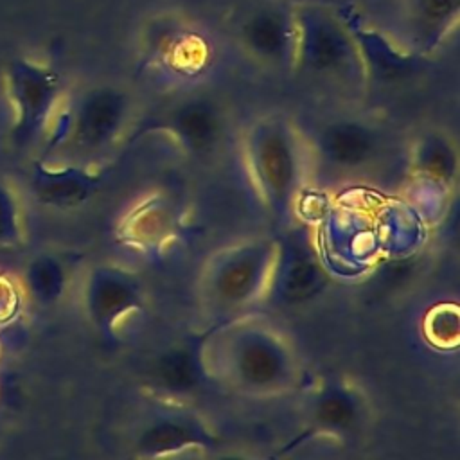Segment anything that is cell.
Masks as SVG:
<instances>
[{
	"instance_id": "16",
	"label": "cell",
	"mask_w": 460,
	"mask_h": 460,
	"mask_svg": "<svg viewBox=\"0 0 460 460\" xmlns=\"http://www.w3.org/2000/svg\"><path fill=\"white\" fill-rule=\"evenodd\" d=\"M282 277V295L289 302H302L309 295L316 293L323 284V273L311 255L309 250L302 246H293L289 257L284 264Z\"/></svg>"
},
{
	"instance_id": "19",
	"label": "cell",
	"mask_w": 460,
	"mask_h": 460,
	"mask_svg": "<svg viewBox=\"0 0 460 460\" xmlns=\"http://www.w3.org/2000/svg\"><path fill=\"white\" fill-rule=\"evenodd\" d=\"M420 165L426 174L437 180H449L455 174V153L444 140H429L420 153Z\"/></svg>"
},
{
	"instance_id": "12",
	"label": "cell",
	"mask_w": 460,
	"mask_h": 460,
	"mask_svg": "<svg viewBox=\"0 0 460 460\" xmlns=\"http://www.w3.org/2000/svg\"><path fill=\"white\" fill-rule=\"evenodd\" d=\"M323 156L343 169L361 167L376 156V133L359 122H334L320 135Z\"/></svg>"
},
{
	"instance_id": "17",
	"label": "cell",
	"mask_w": 460,
	"mask_h": 460,
	"mask_svg": "<svg viewBox=\"0 0 460 460\" xmlns=\"http://www.w3.org/2000/svg\"><path fill=\"white\" fill-rule=\"evenodd\" d=\"M313 417L322 429L347 431L359 419V402L345 388H325L314 401Z\"/></svg>"
},
{
	"instance_id": "9",
	"label": "cell",
	"mask_w": 460,
	"mask_h": 460,
	"mask_svg": "<svg viewBox=\"0 0 460 460\" xmlns=\"http://www.w3.org/2000/svg\"><path fill=\"white\" fill-rule=\"evenodd\" d=\"M90 320L110 331L115 322L138 304V288L131 277L113 268H97L86 282L84 293Z\"/></svg>"
},
{
	"instance_id": "14",
	"label": "cell",
	"mask_w": 460,
	"mask_h": 460,
	"mask_svg": "<svg viewBox=\"0 0 460 460\" xmlns=\"http://www.w3.org/2000/svg\"><path fill=\"white\" fill-rule=\"evenodd\" d=\"M210 444V435L199 422L187 417H162L151 422L138 437L137 449L146 456H162L187 447Z\"/></svg>"
},
{
	"instance_id": "1",
	"label": "cell",
	"mask_w": 460,
	"mask_h": 460,
	"mask_svg": "<svg viewBox=\"0 0 460 460\" xmlns=\"http://www.w3.org/2000/svg\"><path fill=\"white\" fill-rule=\"evenodd\" d=\"M295 61L325 77H356L363 72L358 43L345 18L318 4L293 7Z\"/></svg>"
},
{
	"instance_id": "6",
	"label": "cell",
	"mask_w": 460,
	"mask_h": 460,
	"mask_svg": "<svg viewBox=\"0 0 460 460\" xmlns=\"http://www.w3.org/2000/svg\"><path fill=\"white\" fill-rule=\"evenodd\" d=\"M243 49L268 65L295 63L293 7H261L248 14L239 27Z\"/></svg>"
},
{
	"instance_id": "11",
	"label": "cell",
	"mask_w": 460,
	"mask_h": 460,
	"mask_svg": "<svg viewBox=\"0 0 460 460\" xmlns=\"http://www.w3.org/2000/svg\"><path fill=\"white\" fill-rule=\"evenodd\" d=\"M221 115L210 101L192 99L180 104L171 115V128L178 140L192 153L205 155L221 140Z\"/></svg>"
},
{
	"instance_id": "18",
	"label": "cell",
	"mask_w": 460,
	"mask_h": 460,
	"mask_svg": "<svg viewBox=\"0 0 460 460\" xmlns=\"http://www.w3.org/2000/svg\"><path fill=\"white\" fill-rule=\"evenodd\" d=\"M23 239L22 207L16 192L0 181V246L14 248Z\"/></svg>"
},
{
	"instance_id": "2",
	"label": "cell",
	"mask_w": 460,
	"mask_h": 460,
	"mask_svg": "<svg viewBox=\"0 0 460 460\" xmlns=\"http://www.w3.org/2000/svg\"><path fill=\"white\" fill-rule=\"evenodd\" d=\"M4 83L13 110V146L29 147L47 131L54 117L61 79L47 65L29 58H13L4 68Z\"/></svg>"
},
{
	"instance_id": "13",
	"label": "cell",
	"mask_w": 460,
	"mask_h": 460,
	"mask_svg": "<svg viewBox=\"0 0 460 460\" xmlns=\"http://www.w3.org/2000/svg\"><path fill=\"white\" fill-rule=\"evenodd\" d=\"M199 349V341H185L164 350L151 368L156 386L174 395L194 392L203 381V359Z\"/></svg>"
},
{
	"instance_id": "7",
	"label": "cell",
	"mask_w": 460,
	"mask_h": 460,
	"mask_svg": "<svg viewBox=\"0 0 460 460\" xmlns=\"http://www.w3.org/2000/svg\"><path fill=\"white\" fill-rule=\"evenodd\" d=\"M271 248L255 244L234 252L217 264L212 277V295L219 304L241 305L248 302L261 288Z\"/></svg>"
},
{
	"instance_id": "4",
	"label": "cell",
	"mask_w": 460,
	"mask_h": 460,
	"mask_svg": "<svg viewBox=\"0 0 460 460\" xmlns=\"http://www.w3.org/2000/svg\"><path fill=\"white\" fill-rule=\"evenodd\" d=\"M126 95L111 86L92 88L79 97L66 115L56 140H66L75 151L92 153L108 146L124 124Z\"/></svg>"
},
{
	"instance_id": "10",
	"label": "cell",
	"mask_w": 460,
	"mask_h": 460,
	"mask_svg": "<svg viewBox=\"0 0 460 460\" xmlns=\"http://www.w3.org/2000/svg\"><path fill=\"white\" fill-rule=\"evenodd\" d=\"M401 14L411 45L431 52L456 27L460 0H401Z\"/></svg>"
},
{
	"instance_id": "3",
	"label": "cell",
	"mask_w": 460,
	"mask_h": 460,
	"mask_svg": "<svg viewBox=\"0 0 460 460\" xmlns=\"http://www.w3.org/2000/svg\"><path fill=\"white\" fill-rule=\"evenodd\" d=\"M252 165L273 214H286L296 190L300 164L291 133L279 122L257 128L252 138Z\"/></svg>"
},
{
	"instance_id": "15",
	"label": "cell",
	"mask_w": 460,
	"mask_h": 460,
	"mask_svg": "<svg viewBox=\"0 0 460 460\" xmlns=\"http://www.w3.org/2000/svg\"><path fill=\"white\" fill-rule=\"evenodd\" d=\"M66 275L63 264L50 253H40L29 261L23 271V286L32 300L41 305L54 304L65 291Z\"/></svg>"
},
{
	"instance_id": "5",
	"label": "cell",
	"mask_w": 460,
	"mask_h": 460,
	"mask_svg": "<svg viewBox=\"0 0 460 460\" xmlns=\"http://www.w3.org/2000/svg\"><path fill=\"white\" fill-rule=\"evenodd\" d=\"M228 367L234 379L255 392L280 388L291 372L288 350L264 331H243L228 347Z\"/></svg>"
},
{
	"instance_id": "8",
	"label": "cell",
	"mask_w": 460,
	"mask_h": 460,
	"mask_svg": "<svg viewBox=\"0 0 460 460\" xmlns=\"http://www.w3.org/2000/svg\"><path fill=\"white\" fill-rule=\"evenodd\" d=\"M97 185L99 178L81 167H49L43 160L31 167V192L40 205L49 208H75L92 198Z\"/></svg>"
}]
</instances>
